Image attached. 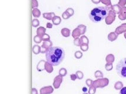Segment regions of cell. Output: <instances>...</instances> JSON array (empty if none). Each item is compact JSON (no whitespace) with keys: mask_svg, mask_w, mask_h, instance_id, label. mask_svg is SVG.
Returning <instances> with one entry per match:
<instances>
[{"mask_svg":"<svg viewBox=\"0 0 126 94\" xmlns=\"http://www.w3.org/2000/svg\"><path fill=\"white\" fill-rule=\"evenodd\" d=\"M65 56V50L60 47H51L46 53V59L47 62L53 66L59 65Z\"/></svg>","mask_w":126,"mask_h":94,"instance_id":"cell-1","label":"cell"},{"mask_svg":"<svg viewBox=\"0 0 126 94\" xmlns=\"http://www.w3.org/2000/svg\"><path fill=\"white\" fill-rule=\"evenodd\" d=\"M108 11L106 7H97L91 10L89 14L90 20L94 23H99L106 19Z\"/></svg>","mask_w":126,"mask_h":94,"instance_id":"cell-2","label":"cell"},{"mask_svg":"<svg viewBox=\"0 0 126 94\" xmlns=\"http://www.w3.org/2000/svg\"><path fill=\"white\" fill-rule=\"evenodd\" d=\"M116 71L120 77L126 78V58L121 59L117 63Z\"/></svg>","mask_w":126,"mask_h":94,"instance_id":"cell-3","label":"cell"},{"mask_svg":"<svg viewBox=\"0 0 126 94\" xmlns=\"http://www.w3.org/2000/svg\"><path fill=\"white\" fill-rule=\"evenodd\" d=\"M109 83V79L108 78H98L93 82L92 85L96 88H103L107 86Z\"/></svg>","mask_w":126,"mask_h":94,"instance_id":"cell-4","label":"cell"},{"mask_svg":"<svg viewBox=\"0 0 126 94\" xmlns=\"http://www.w3.org/2000/svg\"><path fill=\"white\" fill-rule=\"evenodd\" d=\"M115 17H116V14L113 11V10H111L108 12V16H107V17L105 19V21H106V23L107 25H110L115 21Z\"/></svg>","mask_w":126,"mask_h":94,"instance_id":"cell-5","label":"cell"},{"mask_svg":"<svg viewBox=\"0 0 126 94\" xmlns=\"http://www.w3.org/2000/svg\"><path fill=\"white\" fill-rule=\"evenodd\" d=\"M62 81H63L62 76H61V75L56 76V77L55 78V79H54L53 83V85L54 88H56V89H58V88H59Z\"/></svg>","mask_w":126,"mask_h":94,"instance_id":"cell-6","label":"cell"},{"mask_svg":"<svg viewBox=\"0 0 126 94\" xmlns=\"http://www.w3.org/2000/svg\"><path fill=\"white\" fill-rule=\"evenodd\" d=\"M53 88L52 86H48L41 88L40 90V94H50L53 92Z\"/></svg>","mask_w":126,"mask_h":94,"instance_id":"cell-7","label":"cell"},{"mask_svg":"<svg viewBox=\"0 0 126 94\" xmlns=\"http://www.w3.org/2000/svg\"><path fill=\"white\" fill-rule=\"evenodd\" d=\"M115 32L117 35L121 34L122 33H124L125 32H126V23L122 24L121 26L117 27L115 30Z\"/></svg>","mask_w":126,"mask_h":94,"instance_id":"cell-8","label":"cell"},{"mask_svg":"<svg viewBox=\"0 0 126 94\" xmlns=\"http://www.w3.org/2000/svg\"><path fill=\"white\" fill-rule=\"evenodd\" d=\"M118 18L120 20H125L126 19V7L121 8L120 13L118 14Z\"/></svg>","mask_w":126,"mask_h":94,"instance_id":"cell-9","label":"cell"},{"mask_svg":"<svg viewBox=\"0 0 126 94\" xmlns=\"http://www.w3.org/2000/svg\"><path fill=\"white\" fill-rule=\"evenodd\" d=\"M45 63L46 62L43 60H40L39 62V63L37 65V69L39 72H41L45 69Z\"/></svg>","mask_w":126,"mask_h":94,"instance_id":"cell-10","label":"cell"},{"mask_svg":"<svg viewBox=\"0 0 126 94\" xmlns=\"http://www.w3.org/2000/svg\"><path fill=\"white\" fill-rule=\"evenodd\" d=\"M43 16L45 18L47 19L48 20H52L53 18L55 16H56L54 12H45L43 14Z\"/></svg>","mask_w":126,"mask_h":94,"instance_id":"cell-11","label":"cell"},{"mask_svg":"<svg viewBox=\"0 0 126 94\" xmlns=\"http://www.w3.org/2000/svg\"><path fill=\"white\" fill-rule=\"evenodd\" d=\"M117 34L115 33V32H111L108 35V39L110 42H114L118 38Z\"/></svg>","mask_w":126,"mask_h":94,"instance_id":"cell-12","label":"cell"},{"mask_svg":"<svg viewBox=\"0 0 126 94\" xmlns=\"http://www.w3.org/2000/svg\"><path fill=\"white\" fill-rule=\"evenodd\" d=\"M61 34L65 37H68L70 35V30L68 28H63L61 30Z\"/></svg>","mask_w":126,"mask_h":94,"instance_id":"cell-13","label":"cell"},{"mask_svg":"<svg viewBox=\"0 0 126 94\" xmlns=\"http://www.w3.org/2000/svg\"><path fill=\"white\" fill-rule=\"evenodd\" d=\"M80 35H81V31L79 29V28L77 27V28H76L73 30L72 35V37L74 39L78 38V37H79L80 36Z\"/></svg>","mask_w":126,"mask_h":94,"instance_id":"cell-14","label":"cell"},{"mask_svg":"<svg viewBox=\"0 0 126 94\" xmlns=\"http://www.w3.org/2000/svg\"><path fill=\"white\" fill-rule=\"evenodd\" d=\"M45 70L47 71V72L50 73L53 71V65H51L50 63H49L47 62H46L45 63Z\"/></svg>","mask_w":126,"mask_h":94,"instance_id":"cell-15","label":"cell"},{"mask_svg":"<svg viewBox=\"0 0 126 94\" xmlns=\"http://www.w3.org/2000/svg\"><path fill=\"white\" fill-rule=\"evenodd\" d=\"M121 7H120L118 4H115V5H113L112 6V10L115 12L116 14H119L121 12Z\"/></svg>","mask_w":126,"mask_h":94,"instance_id":"cell-16","label":"cell"},{"mask_svg":"<svg viewBox=\"0 0 126 94\" xmlns=\"http://www.w3.org/2000/svg\"><path fill=\"white\" fill-rule=\"evenodd\" d=\"M106 60L107 63H113L115 60V57L113 54H109L107 55L106 58Z\"/></svg>","mask_w":126,"mask_h":94,"instance_id":"cell-17","label":"cell"},{"mask_svg":"<svg viewBox=\"0 0 126 94\" xmlns=\"http://www.w3.org/2000/svg\"><path fill=\"white\" fill-rule=\"evenodd\" d=\"M46 30L45 27H39V28L37 29V31H36L37 35H39V36H40V37H42L44 34H46V33H45Z\"/></svg>","mask_w":126,"mask_h":94,"instance_id":"cell-18","label":"cell"},{"mask_svg":"<svg viewBox=\"0 0 126 94\" xmlns=\"http://www.w3.org/2000/svg\"><path fill=\"white\" fill-rule=\"evenodd\" d=\"M52 22L54 25H59L61 23V18L59 16H55L52 19Z\"/></svg>","mask_w":126,"mask_h":94,"instance_id":"cell-19","label":"cell"},{"mask_svg":"<svg viewBox=\"0 0 126 94\" xmlns=\"http://www.w3.org/2000/svg\"><path fill=\"white\" fill-rule=\"evenodd\" d=\"M32 14H33V16H34L36 18H38L41 15V12H40V10L38 8H33V10H32Z\"/></svg>","mask_w":126,"mask_h":94,"instance_id":"cell-20","label":"cell"},{"mask_svg":"<svg viewBox=\"0 0 126 94\" xmlns=\"http://www.w3.org/2000/svg\"><path fill=\"white\" fill-rule=\"evenodd\" d=\"M33 52L35 55H38V54L41 52V47L38 45L33 46Z\"/></svg>","mask_w":126,"mask_h":94,"instance_id":"cell-21","label":"cell"},{"mask_svg":"<svg viewBox=\"0 0 126 94\" xmlns=\"http://www.w3.org/2000/svg\"><path fill=\"white\" fill-rule=\"evenodd\" d=\"M52 44H53L52 42L50 40H49V41H47V42H44L41 46L44 47H45L46 49H49L50 47H52Z\"/></svg>","mask_w":126,"mask_h":94,"instance_id":"cell-22","label":"cell"},{"mask_svg":"<svg viewBox=\"0 0 126 94\" xmlns=\"http://www.w3.org/2000/svg\"><path fill=\"white\" fill-rule=\"evenodd\" d=\"M123 88V83L120 81H118L114 84V88L116 90H121Z\"/></svg>","mask_w":126,"mask_h":94,"instance_id":"cell-23","label":"cell"},{"mask_svg":"<svg viewBox=\"0 0 126 94\" xmlns=\"http://www.w3.org/2000/svg\"><path fill=\"white\" fill-rule=\"evenodd\" d=\"M78 28H79V29L80 30L81 33L82 35L85 34L86 33V26H85V25L83 24H80L78 26Z\"/></svg>","mask_w":126,"mask_h":94,"instance_id":"cell-24","label":"cell"},{"mask_svg":"<svg viewBox=\"0 0 126 94\" xmlns=\"http://www.w3.org/2000/svg\"><path fill=\"white\" fill-rule=\"evenodd\" d=\"M94 75H95V77L96 78L98 79V78H103V73H102L101 71L100 70H97L94 73Z\"/></svg>","mask_w":126,"mask_h":94,"instance_id":"cell-25","label":"cell"},{"mask_svg":"<svg viewBox=\"0 0 126 94\" xmlns=\"http://www.w3.org/2000/svg\"><path fill=\"white\" fill-rule=\"evenodd\" d=\"M81 42V44H89V40L87 38V37L85 35H82L80 38Z\"/></svg>","mask_w":126,"mask_h":94,"instance_id":"cell-26","label":"cell"},{"mask_svg":"<svg viewBox=\"0 0 126 94\" xmlns=\"http://www.w3.org/2000/svg\"><path fill=\"white\" fill-rule=\"evenodd\" d=\"M59 75H61L62 77L65 76L67 74V70L65 68H61L59 71Z\"/></svg>","mask_w":126,"mask_h":94,"instance_id":"cell-27","label":"cell"},{"mask_svg":"<svg viewBox=\"0 0 126 94\" xmlns=\"http://www.w3.org/2000/svg\"><path fill=\"white\" fill-rule=\"evenodd\" d=\"M42 40L41 37L39 36V35H36L34 37V42L36 43H40Z\"/></svg>","mask_w":126,"mask_h":94,"instance_id":"cell-28","label":"cell"},{"mask_svg":"<svg viewBox=\"0 0 126 94\" xmlns=\"http://www.w3.org/2000/svg\"><path fill=\"white\" fill-rule=\"evenodd\" d=\"M113 63H107L105 65V69H106V70L107 71H110L113 69Z\"/></svg>","mask_w":126,"mask_h":94,"instance_id":"cell-29","label":"cell"},{"mask_svg":"<svg viewBox=\"0 0 126 94\" xmlns=\"http://www.w3.org/2000/svg\"><path fill=\"white\" fill-rule=\"evenodd\" d=\"M80 47L82 51H86L89 49L88 44H81V45L80 46Z\"/></svg>","mask_w":126,"mask_h":94,"instance_id":"cell-30","label":"cell"},{"mask_svg":"<svg viewBox=\"0 0 126 94\" xmlns=\"http://www.w3.org/2000/svg\"><path fill=\"white\" fill-rule=\"evenodd\" d=\"M73 43L75 46H80L81 45V39L80 38L78 37V38L74 39V41H73Z\"/></svg>","mask_w":126,"mask_h":94,"instance_id":"cell-31","label":"cell"},{"mask_svg":"<svg viewBox=\"0 0 126 94\" xmlns=\"http://www.w3.org/2000/svg\"><path fill=\"white\" fill-rule=\"evenodd\" d=\"M76 74H77V78L79 80L82 79L83 78H84V73L81 71H77L76 72Z\"/></svg>","mask_w":126,"mask_h":94,"instance_id":"cell-32","label":"cell"},{"mask_svg":"<svg viewBox=\"0 0 126 94\" xmlns=\"http://www.w3.org/2000/svg\"><path fill=\"white\" fill-rule=\"evenodd\" d=\"M96 89L97 88L95 86H93V85H92L91 86L89 87V89L88 90V94H95L96 92Z\"/></svg>","mask_w":126,"mask_h":94,"instance_id":"cell-33","label":"cell"},{"mask_svg":"<svg viewBox=\"0 0 126 94\" xmlns=\"http://www.w3.org/2000/svg\"><path fill=\"white\" fill-rule=\"evenodd\" d=\"M83 54L81 51H77L75 53V57L77 59H81L82 57Z\"/></svg>","mask_w":126,"mask_h":94,"instance_id":"cell-34","label":"cell"},{"mask_svg":"<svg viewBox=\"0 0 126 94\" xmlns=\"http://www.w3.org/2000/svg\"><path fill=\"white\" fill-rule=\"evenodd\" d=\"M70 17H71L70 15L66 11H65L63 14H62V18H63V19H65V20H67V19L70 18Z\"/></svg>","mask_w":126,"mask_h":94,"instance_id":"cell-35","label":"cell"},{"mask_svg":"<svg viewBox=\"0 0 126 94\" xmlns=\"http://www.w3.org/2000/svg\"><path fill=\"white\" fill-rule=\"evenodd\" d=\"M40 24V22H39V20L37 19H34L32 21V26L34 27H37V26H39Z\"/></svg>","mask_w":126,"mask_h":94,"instance_id":"cell-36","label":"cell"},{"mask_svg":"<svg viewBox=\"0 0 126 94\" xmlns=\"http://www.w3.org/2000/svg\"><path fill=\"white\" fill-rule=\"evenodd\" d=\"M101 3L106 5V6H110L112 5L111 0H101Z\"/></svg>","mask_w":126,"mask_h":94,"instance_id":"cell-37","label":"cell"},{"mask_svg":"<svg viewBox=\"0 0 126 94\" xmlns=\"http://www.w3.org/2000/svg\"><path fill=\"white\" fill-rule=\"evenodd\" d=\"M41 39H42V40L44 42H47V41L50 40V36L49 34H45L41 37Z\"/></svg>","mask_w":126,"mask_h":94,"instance_id":"cell-38","label":"cell"},{"mask_svg":"<svg viewBox=\"0 0 126 94\" xmlns=\"http://www.w3.org/2000/svg\"><path fill=\"white\" fill-rule=\"evenodd\" d=\"M32 8H35L37 7L39 5V3H38L37 0H32Z\"/></svg>","mask_w":126,"mask_h":94,"instance_id":"cell-39","label":"cell"},{"mask_svg":"<svg viewBox=\"0 0 126 94\" xmlns=\"http://www.w3.org/2000/svg\"><path fill=\"white\" fill-rule=\"evenodd\" d=\"M118 4L121 7H125V5H126V0H119Z\"/></svg>","mask_w":126,"mask_h":94,"instance_id":"cell-40","label":"cell"},{"mask_svg":"<svg viewBox=\"0 0 126 94\" xmlns=\"http://www.w3.org/2000/svg\"><path fill=\"white\" fill-rule=\"evenodd\" d=\"M93 81L92 79H87L86 80V85L88 87H90L93 84Z\"/></svg>","mask_w":126,"mask_h":94,"instance_id":"cell-41","label":"cell"},{"mask_svg":"<svg viewBox=\"0 0 126 94\" xmlns=\"http://www.w3.org/2000/svg\"><path fill=\"white\" fill-rule=\"evenodd\" d=\"M66 11L70 15V16H72L74 14V10H73L72 8H69L67 9Z\"/></svg>","mask_w":126,"mask_h":94,"instance_id":"cell-42","label":"cell"},{"mask_svg":"<svg viewBox=\"0 0 126 94\" xmlns=\"http://www.w3.org/2000/svg\"><path fill=\"white\" fill-rule=\"evenodd\" d=\"M70 79L73 81H75L77 79H78L77 78V74H76V73H75V74H70Z\"/></svg>","mask_w":126,"mask_h":94,"instance_id":"cell-43","label":"cell"},{"mask_svg":"<svg viewBox=\"0 0 126 94\" xmlns=\"http://www.w3.org/2000/svg\"><path fill=\"white\" fill-rule=\"evenodd\" d=\"M119 94H126V87H123L120 90Z\"/></svg>","mask_w":126,"mask_h":94,"instance_id":"cell-44","label":"cell"},{"mask_svg":"<svg viewBox=\"0 0 126 94\" xmlns=\"http://www.w3.org/2000/svg\"><path fill=\"white\" fill-rule=\"evenodd\" d=\"M47 49H46L45 47H41V53H46V51H47Z\"/></svg>","mask_w":126,"mask_h":94,"instance_id":"cell-45","label":"cell"},{"mask_svg":"<svg viewBox=\"0 0 126 94\" xmlns=\"http://www.w3.org/2000/svg\"><path fill=\"white\" fill-rule=\"evenodd\" d=\"M53 27V24L52 23H47V24H46V27L48 28H52Z\"/></svg>","mask_w":126,"mask_h":94,"instance_id":"cell-46","label":"cell"},{"mask_svg":"<svg viewBox=\"0 0 126 94\" xmlns=\"http://www.w3.org/2000/svg\"><path fill=\"white\" fill-rule=\"evenodd\" d=\"M91 1L95 4H99L100 2H101V0H91Z\"/></svg>","mask_w":126,"mask_h":94,"instance_id":"cell-47","label":"cell"},{"mask_svg":"<svg viewBox=\"0 0 126 94\" xmlns=\"http://www.w3.org/2000/svg\"><path fill=\"white\" fill-rule=\"evenodd\" d=\"M32 94H38L37 90L36 88H33L32 89Z\"/></svg>","mask_w":126,"mask_h":94,"instance_id":"cell-48","label":"cell"},{"mask_svg":"<svg viewBox=\"0 0 126 94\" xmlns=\"http://www.w3.org/2000/svg\"><path fill=\"white\" fill-rule=\"evenodd\" d=\"M86 90H87V89H86V88H83V89H82L83 91H84V92H86Z\"/></svg>","mask_w":126,"mask_h":94,"instance_id":"cell-49","label":"cell"},{"mask_svg":"<svg viewBox=\"0 0 126 94\" xmlns=\"http://www.w3.org/2000/svg\"><path fill=\"white\" fill-rule=\"evenodd\" d=\"M124 36L125 39H126V32H125L124 34Z\"/></svg>","mask_w":126,"mask_h":94,"instance_id":"cell-50","label":"cell"},{"mask_svg":"<svg viewBox=\"0 0 126 94\" xmlns=\"http://www.w3.org/2000/svg\"><path fill=\"white\" fill-rule=\"evenodd\" d=\"M87 94V93H84V94Z\"/></svg>","mask_w":126,"mask_h":94,"instance_id":"cell-51","label":"cell"}]
</instances>
